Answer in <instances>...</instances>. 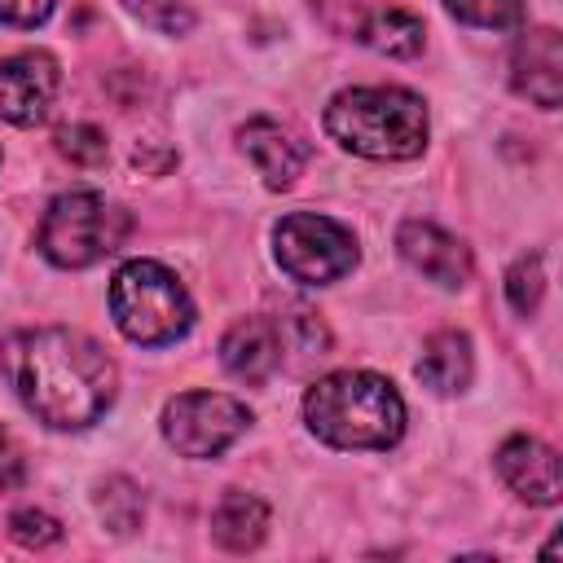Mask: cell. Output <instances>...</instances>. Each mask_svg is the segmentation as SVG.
<instances>
[{
	"mask_svg": "<svg viewBox=\"0 0 563 563\" xmlns=\"http://www.w3.org/2000/svg\"><path fill=\"white\" fill-rule=\"evenodd\" d=\"M238 141H242V154L255 163V172L264 176L268 189H290L295 176L303 172V158H308L303 145H299L282 123H273V119H251V123H242Z\"/></svg>",
	"mask_w": 563,
	"mask_h": 563,
	"instance_id": "13",
	"label": "cell"
},
{
	"mask_svg": "<svg viewBox=\"0 0 563 563\" xmlns=\"http://www.w3.org/2000/svg\"><path fill=\"white\" fill-rule=\"evenodd\" d=\"M356 40L383 57H413V53H422L427 31H422V18H413L405 9H378L361 22Z\"/></svg>",
	"mask_w": 563,
	"mask_h": 563,
	"instance_id": "16",
	"label": "cell"
},
{
	"mask_svg": "<svg viewBox=\"0 0 563 563\" xmlns=\"http://www.w3.org/2000/svg\"><path fill=\"white\" fill-rule=\"evenodd\" d=\"M22 449L13 444V435L0 427V488H13V484H22Z\"/></svg>",
	"mask_w": 563,
	"mask_h": 563,
	"instance_id": "24",
	"label": "cell"
},
{
	"mask_svg": "<svg viewBox=\"0 0 563 563\" xmlns=\"http://www.w3.org/2000/svg\"><path fill=\"white\" fill-rule=\"evenodd\" d=\"M132 220L123 207L106 202L92 189L57 194L40 220V251L57 268H88L106 255H114L128 238Z\"/></svg>",
	"mask_w": 563,
	"mask_h": 563,
	"instance_id": "5",
	"label": "cell"
},
{
	"mask_svg": "<svg viewBox=\"0 0 563 563\" xmlns=\"http://www.w3.org/2000/svg\"><path fill=\"white\" fill-rule=\"evenodd\" d=\"M510 84L532 106L559 110V101H563V40H559L554 26H532L515 40Z\"/></svg>",
	"mask_w": 563,
	"mask_h": 563,
	"instance_id": "9",
	"label": "cell"
},
{
	"mask_svg": "<svg viewBox=\"0 0 563 563\" xmlns=\"http://www.w3.org/2000/svg\"><path fill=\"white\" fill-rule=\"evenodd\" d=\"M53 13V0H0L4 26H40Z\"/></svg>",
	"mask_w": 563,
	"mask_h": 563,
	"instance_id": "23",
	"label": "cell"
},
{
	"mask_svg": "<svg viewBox=\"0 0 563 563\" xmlns=\"http://www.w3.org/2000/svg\"><path fill=\"white\" fill-rule=\"evenodd\" d=\"M57 62L48 53H13L0 57V119L31 128L48 114L53 97H57Z\"/></svg>",
	"mask_w": 563,
	"mask_h": 563,
	"instance_id": "8",
	"label": "cell"
},
{
	"mask_svg": "<svg viewBox=\"0 0 563 563\" xmlns=\"http://www.w3.org/2000/svg\"><path fill=\"white\" fill-rule=\"evenodd\" d=\"M497 475L506 479V488L532 506H554L563 493V471H559V453L550 444H541L537 435H510L497 449Z\"/></svg>",
	"mask_w": 563,
	"mask_h": 563,
	"instance_id": "10",
	"label": "cell"
},
{
	"mask_svg": "<svg viewBox=\"0 0 563 563\" xmlns=\"http://www.w3.org/2000/svg\"><path fill=\"white\" fill-rule=\"evenodd\" d=\"M268 532V506L255 497V493H242V488H229L211 515V537L233 550V554H246L264 541Z\"/></svg>",
	"mask_w": 563,
	"mask_h": 563,
	"instance_id": "15",
	"label": "cell"
},
{
	"mask_svg": "<svg viewBox=\"0 0 563 563\" xmlns=\"http://www.w3.org/2000/svg\"><path fill=\"white\" fill-rule=\"evenodd\" d=\"M110 312L114 325L141 343V347H163L176 343L194 325V303L180 277L154 260H132L114 273L110 282Z\"/></svg>",
	"mask_w": 563,
	"mask_h": 563,
	"instance_id": "4",
	"label": "cell"
},
{
	"mask_svg": "<svg viewBox=\"0 0 563 563\" xmlns=\"http://www.w3.org/2000/svg\"><path fill=\"white\" fill-rule=\"evenodd\" d=\"M396 246H400L405 264L418 268L422 277H431L435 286H466L471 282V251L453 233H444L440 224L405 220L396 229Z\"/></svg>",
	"mask_w": 563,
	"mask_h": 563,
	"instance_id": "11",
	"label": "cell"
},
{
	"mask_svg": "<svg viewBox=\"0 0 563 563\" xmlns=\"http://www.w3.org/2000/svg\"><path fill=\"white\" fill-rule=\"evenodd\" d=\"M9 537L18 541V545H31V550H44V545H53L57 537H62V523L53 519V515H44V510H13L9 515Z\"/></svg>",
	"mask_w": 563,
	"mask_h": 563,
	"instance_id": "22",
	"label": "cell"
},
{
	"mask_svg": "<svg viewBox=\"0 0 563 563\" xmlns=\"http://www.w3.org/2000/svg\"><path fill=\"white\" fill-rule=\"evenodd\" d=\"M97 515H101V523H106L110 532L128 537V532H136L141 519H145V497H141V488H136L132 479L114 475V479H106V484L97 488Z\"/></svg>",
	"mask_w": 563,
	"mask_h": 563,
	"instance_id": "17",
	"label": "cell"
},
{
	"mask_svg": "<svg viewBox=\"0 0 563 563\" xmlns=\"http://www.w3.org/2000/svg\"><path fill=\"white\" fill-rule=\"evenodd\" d=\"M53 145H57V154H62L66 163H75V167H101V163H106V154H110L106 132H101V128H92V123L57 128Z\"/></svg>",
	"mask_w": 563,
	"mask_h": 563,
	"instance_id": "18",
	"label": "cell"
},
{
	"mask_svg": "<svg viewBox=\"0 0 563 563\" xmlns=\"http://www.w3.org/2000/svg\"><path fill=\"white\" fill-rule=\"evenodd\" d=\"M303 418L334 449H391L405 431V400L378 374L339 369L308 387Z\"/></svg>",
	"mask_w": 563,
	"mask_h": 563,
	"instance_id": "2",
	"label": "cell"
},
{
	"mask_svg": "<svg viewBox=\"0 0 563 563\" xmlns=\"http://www.w3.org/2000/svg\"><path fill=\"white\" fill-rule=\"evenodd\" d=\"M325 132L361 158H413L427 145V106L409 88H343L325 106Z\"/></svg>",
	"mask_w": 563,
	"mask_h": 563,
	"instance_id": "3",
	"label": "cell"
},
{
	"mask_svg": "<svg viewBox=\"0 0 563 563\" xmlns=\"http://www.w3.org/2000/svg\"><path fill=\"white\" fill-rule=\"evenodd\" d=\"M273 242H277L282 273L303 286H330L356 268V238H352V229H343L330 216L295 211L277 224Z\"/></svg>",
	"mask_w": 563,
	"mask_h": 563,
	"instance_id": "6",
	"label": "cell"
},
{
	"mask_svg": "<svg viewBox=\"0 0 563 563\" xmlns=\"http://www.w3.org/2000/svg\"><path fill=\"white\" fill-rule=\"evenodd\" d=\"M545 290V273H541V255H519L506 273V299L519 317H532Z\"/></svg>",
	"mask_w": 563,
	"mask_h": 563,
	"instance_id": "19",
	"label": "cell"
},
{
	"mask_svg": "<svg viewBox=\"0 0 563 563\" xmlns=\"http://www.w3.org/2000/svg\"><path fill=\"white\" fill-rule=\"evenodd\" d=\"M123 9L163 35H185L194 26V9L185 0H123Z\"/></svg>",
	"mask_w": 563,
	"mask_h": 563,
	"instance_id": "21",
	"label": "cell"
},
{
	"mask_svg": "<svg viewBox=\"0 0 563 563\" xmlns=\"http://www.w3.org/2000/svg\"><path fill=\"white\" fill-rule=\"evenodd\" d=\"M251 427V409L224 391H180L163 409V440L180 457H216Z\"/></svg>",
	"mask_w": 563,
	"mask_h": 563,
	"instance_id": "7",
	"label": "cell"
},
{
	"mask_svg": "<svg viewBox=\"0 0 563 563\" xmlns=\"http://www.w3.org/2000/svg\"><path fill=\"white\" fill-rule=\"evenodd\" d=\"M4 374L18 391V400L57 431H84L92 427L110 400H114V361L101 352L97 339L44 325L22 330L4 343Z\"/></svg>",
	"mask_w": 563,
	"mask_h": 563,
	"instance_id": "1",
	"label": "cell"
},
{
	"mask_svg": "<svg viewBox=\"0 0 563 563\" xmlns=\"http://www.w3.org/2000/svg\"><path fill=\"white\" fill-rule=\"evenodd\" d=\"M471 374H475V356H471V339L462 330H440L422 343V356H418V378L440 391V396H453V391H466L471 387Z\"/></svg>",
	"mask_w": 563,
	"mask_h": 563,
	"instance_id": "14",
	"label": "cell"
},
{
	"mask_svg": "<svg viewBox=\"0 0 563 563\" xmlns=\"http://www.w3.org/2000/svg\"><path fill=\"white\" fill-rule=\"evenodd\" d=\"M282 356H286L282 330H277V321H264V317H242V321H233L229 334L220 339V361H224V369H229L233 378L251 383V387L268 383V378L282 369Z\"/></svg>",
	"mask_w": 563,
	"mask_h": 563,
	"instance_id": "12",
	"label": "cell"
},
{
	"mask_svg": "<svg viewBox=\"0 0 563 563\" xmlns=\"http://www.w3.org/2000/svg\"><path fill=\"white\" fill-rule=\"evenodd\" d=\"M449 13L466 26H484V31H506L523 18V0H444Z\"/></svg>",
	"mask_w": 563,
	"mask_h": 563,
	"instance_id": "20",
	"label": "cell"
}]
</instances>
